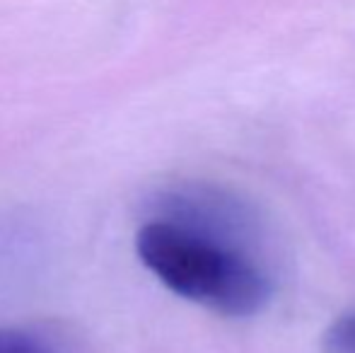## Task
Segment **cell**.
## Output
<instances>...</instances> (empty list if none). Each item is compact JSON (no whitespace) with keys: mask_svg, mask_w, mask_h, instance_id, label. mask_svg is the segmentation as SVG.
Masks as SVG:
<instances>
[{"mask_svg":"<svg viewBox=\"0 0 355 353\" xmlns=\"http://www.w3.org/2000/svg\"><path fill=\"white\" fill-rule=\"evenodd\" d=\"M136 252L169 291L218 315L254 317L271 302L268 273L227 237L157 218L138 230Z\"/></svg>","mask_w":355,"mask_h":353,"instance_id":"cell-1","label":"cell"},{"mask_svg":"<svg viewBox=\"0 0 355 353\" xmlns=\"http://www.w3.org/2000/svg\"><path fill=\"white\" fill-rule=\"evenodd\" d=\"M0 353H53L42 339L19 329H0Z\"/></svg>","mask_w":355,"mask_h":353,"instance_id":"cell-3","label":"cell"},{"mask_svg":"<svg viewBox=\"0 0 355 353\" xmlns=\"http://www.w3.org/2000/svg\"><path fill=\"white\" fill-rule=\"evenodd\" d=\"M324 353H355V307L341 312L322 334Z\"/></svg>","mask_w":355,"mask_h":353,"instance_id":"cell-2","label":"cell"}]
</instances>
